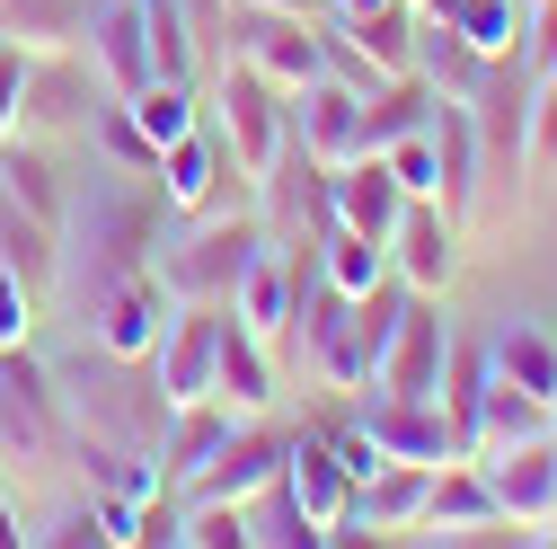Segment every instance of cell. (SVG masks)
Listing matches in <instances>:
<instances>
[{"label": "cell", "instance_id": "6da1fadb", "mask_svg": "<svg viewBox=\"0 0 557 549\" xmlns=\"http://www.w3.org/2000/svg\"><path fill=\"white\" fill-rule=\"evenodd\" d=\"M160 222H169V195L160 178H133V169H89V186L72 195V213H62V293L81 310L115 284V274L151 266L160 248Z\"/></svg>", "mask_w": 557, "mask_h": 549}, {"label": "cell", "instance_id": "7a4b0ae2", "mask_svg": "<svg viewBox=\"0 0 557 549\" xmlns=\"http://www.w3.org/2000/svg\"><path fill=\"white\" fill-rule=\"evenodd\" d=\"M274 248L265 213H239V204H213V213H186L177 240L151 248V274L177 293V302H231V284L248 274V257Z\"/></svg>", "mask_w": 557, "mask_h": 549}, {"label": "cell", "instance_id": "3957f363", "mask_svg": "<svg viewBox=\"0 0 557 549\" xmlns=\"http://www.w3.org/2000/svg\"><path fill=\"white\" fill-rule=\"evenodd\" d=\"M203 124L222 133V151H231V169L257 186L265 169H274V151L293 143V98L274 89L248 53H222V81H213V107H203Z\"/></svg>", "mask_w": 557, "mask_h": 549}, {"label": "cell", "instance_id": "277c9868", "mask_svg": "<svg viewBox=\"0 0 557 549\" xmlns=\"http://www.w3.org/2000/svg\"><path fill=\"white\" fill-rule=\"evenodd\" d=\"M115 89L98 81V62L81 45H45L27 53V81H18V133H36V143H72V133L98 124Z\"/></svg>", "mask_w": 557, "mask_h": 549}, {"label": "cell", "instance_id": "5b68a950", "mask_svg": "<svg viewBox=\"0 0 557 549\" xmlns=\"http://www.w3.org/2000/svg\"><path fill=\"white\" fill-rule=\"evenodd\" d=\"M169 319H177V293L160 284L151 266H133V274H115V284L89 302V346H107L124 364H151V346L169 337Z\"/></svg>", "mask_w": 557, "mask_h": 549}, {"label": "cell", "instance_id": "8992f818", "mask_svg": "<svg viewBox=\"0 0 557 549\" xmlns=\"http://www.w3.org/2000/svg\"><path fill=\"white\" fill-rule=\"evenodd\" d=\"M231 53H248L284 98H301V89L327 72L319 27H310V19H284V10H257V0H231Z\"/></svg>", "mask_w": 557, "mask_h": 549}, {"label": "cell", "instance_id": "52a82bcc", "mask_svg": "<svg viewBox=\"0 0 557 549\" xmlns=\"http://www.w3.org/2000/svg\"><path fill=\"white\" fill-rule=\"evenodd\" d=\"M62 426H72V417H62L53 373L27 346H0V461H10V452H53Z\"/></svg>", "mask_w": 557, "mask_h": 549}, {"label": "cell", "instance_id": "ba28073f", "mask_svg": "<svg viewBox=\"0 0 557 549\" xmlns=\"http://www.w3.org/2000/svg\"><path fill=\"white\" fill-rule=\"evenodd\" d=\"M486 488H496V505L522 523V532H557V426L548 435H522L505 452H478Z\"/></svg>", "mask_w": 557, "mask_h": 549}, {"label": "cell", "instance_id": "9c48e42d", "mask_svg": "<svg viewBox=\"0 0 557 549\" xmlns=\"http://www.w3.org/2000/svg\"><path fill=\"white\" fill-rule=\"evenodd\" d=\"M222 310L231 302H177L169 337L151 346V373H160V399L186 407V399H213V364H222Z\"/></svg>", "mask_w": 557, "mask_h": 549}, {"label": "cell", "instance_id": "30bf717a", "mask_svg": "<svg viewBox=\"0 0 557 549\" xmlns=\"http://www.w3.org/2000/svg\"><path fill=\"white\" fill-rule=\"evenodd\" d=\"M460 240H469V231L443 213L434 195H407V204H398V222H389V266L407 274L416 293H443L451 274H460Z\"/></svg>", "mask_w": 557, "mask_h": 549}, {"label": "cell", "instance_id": "8fae6325", "mask_svg": "<svg viewBox=\"0 0 557 549\" xmlns=\"http://www.w3.org/2000/svg\"><path fill=\"white\" fill-rule=\"evenodd\" d=\"M257 195H265V231H284V240H319V231L336 222L327 160H310L301 143H284V151H274V169L257 178Z\"/></svg>", "mask_w": 557, "mask_h": 549}, {"label": "cell", "instance_id": "7c38bea8", "mask_svg": "<svg viewBox=\"0 0 557 549\" xmlns=\"http://www.w3.org/2000/svg\"><path fill=\"white\" fill-rule=\"evenodd\" d=\"M160 195H169V213H213V204H231V186H248L239 169H231V151H222V133L213 124H195V133H177V143L160 151Z\"/></svg>", "mask_w": 557, "mask_h": 549}, {"label": "cell", "instance_id": "4fadbf2b", "mask_svg": "<svg viewBox=\"0 0 557 549\" xmlns=\"http://www.w3.org/2000/svg\"><path fill=\"white\" fill-rule=\"evenodd\" d=\"M355 426L372 435L381 461H451V452H460L443 399H381V390H372V399L355 407Z\"/></svg>", "mask_w": 557, "mask_h": 549}, {"label": "cell", "instance_id": "5bb4252c", "mask_svg": "<svg viewBox=\"0 0 557 549\" xmlns=\"http://www.w3.org/2000/svg\"><path fill=\"white\" fill-rule=\"evenodd\" d=\"M284 452H293V435H274V426H231V443L203 461L177 497H203V505H239V497H257L274 469H284Z\"/></svg>", "mask_w": 557, "mask_h": 549}, {"label": "cell", "instance_id": "9a60e30c", "mask_svg": "<svg viewBox=\"0 0 557 549\" xmlns=\"http://www.w3.org/2000/svg\"><path fill=\"white\" fill-rule=\"evenodd\" d=\"M293 143L310 151V160H355L363 151V89H345L336 72H319L301 98H293Z\"/></svg>", "mask_w": 557, "mask_h": 549}, {"label": "cell", "instance_id": "2e32d148", "mask_svg": "<svg viewBox=\"0 0 557 549\" xmlns=\"http://www.w3.org/2000/svg\"><path fill=\"white\" fill-rule=\"evenodd\" d=\"M327 195H336V222H345V231H363V240H381V248H389V222H398L407 186L389 178V160H381V151L336 160V169H327Z\"/></svg>", "mask_w": 557, "mask_h": 549}, {"label": "cell", "instance_id": "e0dca14e", "mask_svg": "<svg viewBox=\"0 0 557 549\" xmlns=\"http://www.w3.org/2000/svg\"><path fill=\"white\" fill-rule=\"evenodd\" d=\"M89 62H98V81L115 98H133L151 81V45H143V0H89Z\"/></svg>", "mask_w": 557, "mask_h": 549}, {"label": "cell", "instance_id": "ac0fdd59", "mask_svg": "<svg viewBox=\"0 0 557 549\" xmlns=\"http://www.w3.org/2000/svg\"><path fill=\"white\" fill-rule=\"evenodd\" d=\"M274 390H284V364H274V346L257 328H239L231 310H222V364H213V399L222 407H239V417H265L274 407Z\"/></svg>", "mask_w": 557, "mask_h": 549}, {"label": "cell", "instance_id": "d6986e66", "mask_svg": "<svg viewBox=\"0 0 557 549\" xmlns=\"http://www.w3.org/2000/svg\"><path fill=\"white\" fill-rule=\"evenodd\" d=\"M231 426H239V407H222V399H186V407H169V426H160V443H151L160 488H186V478L231 443Z\"/></svg>", "mask_w": 557, "mask_h": 549}, {"label": "cell", "instance_id": "ffe728a7", "mask_svg": "<svg viewBox=\"0 0 557 549\" xmlns=\"http://www.w3.org/2000/svg\"><path fill=\"white\" fill-rule=\"evenodd\" d=\"M284 488L301 497V514H310L319 532H336V523H345V505H355V469L336 461V443H327V435H301V443L284 452Z\"/></svg>", "mask_w": 557, "mask_h": 549}, {"label": "cell", "instance_id": "44dd1931", "mask_svg": "<svg viewBox=\"0 0 557 549\" xmlns=\"http://www.w3.org/2000/svg\"><path fill=\"white\" fill-rule=\"evenodd\" d=\"M293 302H301V293H293V257H284V248H257L248 274L231 284V319L257 328L265 346H284V337H293Z\"/></svg>", "mask_w": 557, "mask_h": 549}, {"label": "cell", "instance_id": "7402d4cb", "mask_svg": "<svg viewBox=\"0 0 557 549\" xmlns=\"http://www.w3.org/2000/svg\"><path fill=\"white\" fill-rule=\"evenodd\" d=\"M0 266H10L18 284L45 302V293L62 284V222H45V213H27V204L0 195Z\"/></svg>", "mask_w": 557, "mask_h": 549}, {"label": "cell", "instance_id": "603a6c76", "mask_svg": "<svg viewBox=\"0 0 557 549\" xmlns=\"http://www.w3.org/2000/svg\"><path fill=\"white\" fill-rule=\"evenodd\" d=\"M416 81H425L434 98H469L478 81H486V53L451 27V19H434V10H416Z\"/></svg>", "mask_w": 557, "mask_h": 549}, {"label": "cell", "instance_id": "cb8c5ba5", "mask_svg": "<svg viewBox=\"0 0 557 549\" xmlns=\"http://www.w3.org/2000/svg\"><path fill=\"white\" fill-rule=\"evenodd\" d=\"M548 426H557V407H548V399H531V390L505 381V373H486V390H478V426H469V452H505V443L548 435Z\"/></svg>", "mask_w": 557, "mask_h": 549}, {"label": "cell", "instance_id": "d4e9b609", "mask_svg": "<svg viewBox=\"0 0 557 549\" xmlns=\"http://www.w3.org/2000/svg\"><path fill=\"white\" fill-rule=\"evenodd\" d=\"M434 151H443V213L469 231V213H478V133H469V107L460 98H443L434 107Z\"/></svg>", "mask_w": 557, "mask_h": 549}, {"label": "cell", "instance_id": "484cf974", "mask_svg": "<svg viewBox=\"0 0 557 549\" xmlns=\"http://www.w3.org/2000/svg\"><path fill=\"white\" fill-rule=\"evenodd\" d=\"M486 355H496V373H505V381H522L531 399H548V407H557V337H548L540 319H505L496 337H486Z\"/></svg>", "mask_w": 557, "mask_h": 549}, {"label": "cell", "instance_id": "4316f807", "mask_svg": "<svg viewBox=\"0 0 557 549\" xmlns=\"http://www.w3.org/2000/svg\"><path fill=\"white\" fill-rule=\"evenodd\" d=\"M416 10L451 19L478 53H522V27H531V0H416Z\"/></svg>", "mask_w": 557, "mask_h": 549}, {"label": "cell", "instance_id": "83f0119b", "mask_svg": "<svg viewBox=\"0 0 557 549\" xmlns=\"http://www.w3.org/2000/svg\"><path fill=\"white\" fill-rule=\"evenodd\" d=\"M336 27L355 36L389 81H398V72H416V0H381V10H355V19L336 10Z\"/></svg>", "mask_w": 557, "mask_h": 549}, {"label": "cell", "instance_id": "f1b7e54d", "mask_svg": "<svg viewBox=\"0 0 557 549\" xmlns=\"http://www.w3.org/2000/svg\"><path fill=\"white\" fill-rule=\"evenodd\" d=\"M239 514H248V540H265V549H319V540H327V532L301 514V497L284 488V469H274L257 497H239Z\"/></svg>", "mask_w": 557, "mask_h": 549}, {"label": "cell", "instance_id": "f546056e", "mask_svg": "<svg viewBox=\"0 0 557 549\" xmlns=\"http://www.w3.org/2000/svg\"><path fill=\"white\" fill-rule=\"evenodd\" d=\"M124 115L143 124V143H151V151H169L177 133H195V124H203V107H195V81H143V89L124 98Z\"/></svg>", "mask_w": 557, "mask_h": 549}, {"label": "cell", "instance_id": "4dcf8cb0", "mask_svg": "<svg viewBox=\"0 0 557 549\" xmlns=\"http://www.w3.org/2000/svg\"><path fill=\"white\" fill-rule=\"evenodd\" d=\"M319 274H327L336 293H363V284L389 274V248L363 240V231H345V222H327V231H319Z\"/></svg>", "mask_w": 557, "mask_h": 549}, {"label": "cell", "instance_id": "1f68e13d", "mask_svg": "<svg viewBox=\"0 0 557 549\" xmlns=\"http://www.w3.org/2000/svg\"><path fill=\"white\" fill-rule=\"evenodd\" d=\"M381 160H389V178H398L407 195H443V151H434V124L398 133V143H389Z\"/></svg>", "mask_w": 557, "mask_h": 549}, {"label": "cell", "instance_id": "d6a6232c", "mask_svg": "<svg viewBox=\"0 0 557 549\" xmlns=\"http://www.w3.org/2000/svg\"><path fill=\"white\" fill-rule=\"evenodd\" d=\"M522 178H557V72L531 81V133H522Z\"/></svg>", "mask_w": 557, "mask_h": 549}, {"label": "cell", "instance_id": "836d02e7", "mask_svg": "<svg viewBox=\"0 0 557 549\" xmlns=\"http://www.w3.org/2000/svg\"><path fill=\"white\" fill-rule=\"evenodd\" d=\"M89 133H98V151H107L115 169H133V178H151V169H160V151L143 143V124H133V115H124V98H107Z\"/></svg>", "mask_w": 557, "mask_h": 549}, {"label": "cell", "instance_id": "e575fe53", "mask_svg": "<svg viewBox=\"0 0 557 549\" xmlns=\"http://www.w3.org/2000/svg\"><path fill=\"white\" fill-rule=\"evenodd\" d=\"M27 540H53V549H81V540H107V532H98V497H89V505H62V514H45V523H36Z\"/></svg>", "mask_w": 557, "mask_h": 549}, {"label": "cell", "instance_id": "d590c367", "mask_svg": "<svg viewBox=\"0 0 557 549\" xmlns=\"http://www.w3.org/2000/svg\"><path fill=\"white\" fill-rule=\"evenodd\" d=\"M27 328H36V293L0 266V346H27Z\"/></svg>", "mask_w": 557, "mask_h": 549}, {"label": "cell", "instance_id": "8d00e7d4", "mask_svg": "<svg viewBox=\"0 0 557 549\" xmlns=\"http://www.w3.org/2000/svg\"><path fill=\"white\" fill-rule=\"evenodd\" d=\"M18 81H27V45L0 27V133H18Z\"/></svg>", "mask_w": 557, "mask_h": 549}, {"label": "cell", "instance_id": "74e56055", "mask_svg": "<svg viewBox=\"0 0 557 549\" xmlns=\"http://www.w3.org/2000/svg\"><path fill=\"white\" fill-rule=\"evenodd\" d=\"M257 10H284V19H310V27H327V19H336V0H257Z\"/></svg>", "mask_w": 557, "mask_h": 549}, {"label": "cell", "instance_id": "f35d334b", "mask_svg": "<svg viewBox=\"0 0 557 549\" xmlns=\"http://www.w3.org/2000/svg\"><path fill=\"white\" fill-rule=\"evenodd\" d=\"M10 540H27V523H18V505H10V497H0V549H10Z\"/></svg>", "mask_w": 557, "mask_h": 549}]
</instances>
